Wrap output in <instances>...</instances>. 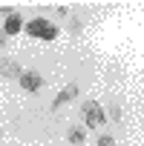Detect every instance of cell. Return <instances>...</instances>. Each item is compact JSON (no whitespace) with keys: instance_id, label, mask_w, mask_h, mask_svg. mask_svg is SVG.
Returning <instances> with one entry per match:
<instances>
[{"instance_id":"6da1fadb","label":"cell","mask_w":144,"mask_h":146,"mask_svg":"<svg viewBox=\"0 0 144 146\" xmlns=\"http://www.w3.org/2000/svg\"><path fill=\"white\" fill-rule=\"evenodd\" d=\"M23 29H26L29 37H38V40H55V37H58V26L49 23L46 17H35V20H29Z\"/></svg>"},{"instance_id":"7a4b0ae2","label":"cell","mask_w":144,"mask_h":146,"mask_svg":"<svg viewBox=\"0 0 144 146\" xmlns=\"http://www.w3.org/2000/svg\"><path fill=\"white\" fill-rule=\"evenodd\" d=\"M81 112H84V123L89 126V129H98L107 117H104V109L95 103V100H87L84 106H81Z\"/></svg>"},{"instance_id":"3957f363","label":"cell","mask_w":144,"mask_h":146,"mask_svg":"<svg viewBox=\"0 0 144 146\" xmlns=\"http://www.w3.org/2000/svg\"><path fill=\"white\" fill-rule=\"evenodd\" d=\"M20 89H26V92H38L40 86H43V78L38 75V72H20Z\"/></svg>"},{"instance_id":"277c9868","label":"cell","mask_w":144,"mask_h":146,"mask_svg":"<svg viewBox=\"0 0 144 146\" xmlns=\"http://www.w3.org/2000/svg\"><path fill=\"white\" fill-rule=\"evenodd\" d=\"M78 98V83H69L66 89H61V95L52 100V109H61V106H66L69 100H75Z\"/></svg>"},{"instance_id":"5b68a950","label":"cell","mask_w":144,"mask_h":146,"mask_svg":"<svg viewBox=\"0 0 144 146\" xmlns=\"http://www.w3.org/2000/svg\"><path fill=\"white\" fill-rule=\"evenodd\" d=\"M20 66H17V60H12V57H0V75L3 78H20Z\"/></svg>"},{"instance_id":"8992f818","label":"cell","mask_w":144,"mask_h":146,"mask_svg":"<svg viewBox=\"0 0 144 146\" xmlns=\"http://www.w3.org/2000/svg\"><path fill=\"white\" fill-rule=\"evenodd\" d=\"M23 29V20H20V15H6V26H3V35H17Z\"/></svg>"},{"instance_id":"52a82bcc","label":"cell","mask_w":144,"mask_h":146,"mask_svg":"<svg viewBox=\"0 0 144 146\" xmlns=\"http://www.w3.org/2000/svg\"><path fill=\"white\" fill-rule=\"evenodd\" d=\"M84 137H87L84 129H69V143H75V146H78V143H84Z\"/></svg>"},{"instance_id":"ba28073f","label":"cell","mask_w":144,"mask_h":146,"mask_svg":"<svg viewBox=\"0 0 144 146\" xmlns=\"http://www.w3.org/2000/svg\"><path fill=\"white\" fill-rule=\"evenodd\" d=\"M98 146H115V137L112 135H101L98 137Z\"/></svg>"},{"instance_id":"9c48e42d","label":"cell","mask_w":144,"mask_h":146,"mask_svg":"<svg viewBox=\"0 0 144 146\" xmlns=\"http://www.w3.org/2000/svg\"><path fill=\"white\" fill-rule=\"evenodd\" d=\"M110 115H112V120H121V106H112Z\"/></svg>"},{"instance_id":"30bf717a","label":"cell","mask_w":144,"mask_h":146,"mask_svg":"<svg viewBox=\"0 0 144 146\" xmlns=\"http://www.w3.org/2000/svg\"><path fill=\"white\" fill-rule=\"evenodd\" d=\"M3 43H6V35H3V32H0V46H3Z\"/></svg>"},{"instance_id":"8fae6325","label":"cell","mask_w":144,"mask_h":146,"mask_svg":"<svg viewBox=\"0 0 144 146\" xmlns=\"http://www.w3.org/2000/svg\"><path fill=\"white\" fill-rule=\"evenodd\" d=\"M0 135H3V129H0Z\"/></svg>"}]
</instances>
